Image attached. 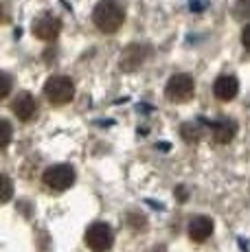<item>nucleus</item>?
Instances as JSON below:
<instances>
[{"label": "nucleus", "mask_w": 250, "mask_h": 252, "mask_svg": "<svg viewBox=\"0 0 250 252\" xmlns=\"http://www.w3.org/2000/svg\"><path fill=\"white\" fill-rule=\"evenodd\" d=\"M211 134H213L215 143L226 145L235 138V134H237V123L230 119H218L213 125H211Z\"/></svg>", "instance_id": "1a4fd4ad"}, {"label": "nucleus", "mask_w": 250, "mask_h": 252, "mask_svg": "<svg viewBox=\"0 0 250 252\" xmlns=\"http://www.w3.org/2000/svg\"><path fill=\"white\" fill-rule=\"evenodd\" d=\"M60 29H62L60 18L46 13V16H40L35 22H33V35L44 40V42H49V40H55V37L60 35Z\"/></svg>", "instance_id": "423d86ee"}, {"label": "nucleus", "mask_w": 250, "mask_h": 252, "mask_svg": "<svg viewBox=\"0 0 250 252\" xmlns=\"http://www.w3.org/2000/svg\"><path fill=\"white\" fill-rule=\"evenodd\" d=\"M2 81H4V90H2V96L9 94V88H11V79H9V75H2Z\"/></svg>", "instance_id": "dca6fc26"}, {"label": "nucleus", "mask_w": 250, "mask_h": 252, "mask_svg": "<svg viewBox=\"0 0 250 252\" xmlns=\"http://www.w3.org/2000/svg\"><path fill=\"white\" fill-rule=\"evenodd\" d=\"M2 127H4V138H2V149H7V145H9V138H11V125H9V121H2Z\"/></svg>", "instance_id": "ddd939ff"}, {"label": "nucleus", "mask_w": 250, "mask_h": 252, "mask_svg": "<svg viewBox=\"0 0 250 252\" xmlns=\"http://www.w3.org/2000/svg\"><path fill=\"white\" fill-rule=\"evenodd\" d=\"M93 20H94V24H97L99 31L114 33V31L121 29V24L125 20V11L117 0H101L97 7H94Z\"/></svg>", "instance_id": "f257e3e1"}, {"label": "nucleus", "mask_w": 250, "mask_h": 252, "mask_svg": "<svg viewBox=\"0 0 250 252\" xmlns=\"http://www.w3.org/2000/svg\"><path fill=\"white\" fill-rule=\"evenodd\" d=\"M44 94H46V99H49V103H53V105L68 103V101L75 96L73 79H70V77H64V75L51 77V79L44 84Z\"/></svg>", "instance_id": "f03ea898"}, {"label": "nucleus", "mask_w": 250, "mask_h": 252, "mask_svg": "<svg viewBox=\"0 0 250 252\" xmlns=\"http://www.w3.org/2000/svg\"><path fill=\"white\" fill-rule=\"evenodd\" d=\"M75 182V169L70 164H53L44 171V184L53 191H66Z\"/></svg>", "instance_id": "39448f33"}, {"label": "nucleus", "mask_w": 250, "mask_h": 252, "mask_svg": "<svg viewBox=\"0 0 250 252\" xmlns=\"http://www.w3.org/2000/svg\"><path fill=\"white\" fill-rule=\"evenodd\" d=\"M242 44L246 46V51H250V24H246L242 31Z\"/></svg>", "instance_id": "2eb2a0df"}, {"label": "nucleus", "mask_w": 250, "mask_h": 252, "mask_svg": "<svg viewBox=\"0 0 250 252\" xmlns=\"http://www.w3.org/2000/svg\"><path fill=\"white\" fill-rule=\"evenodd\" d=\"M114 244L112 228L103 221H94L88 230H86V246L93 252H108Z\"/></svg>", "instance_id": "7ed1b4c3"}, {"label": "nucleus", "mask_w": 250, "mask_h": 252, "mask_svg": "<svg viewBox=\"0 0 250 252\" xmlns=\"http://www.w3.org/2000/svg\"><path fill=\"white\" fill-rule=\"evenodd\" d=\"M11 110L20 121H31L33 116L37 114V103L29 92H20V94L16 96V101L11 103Z\"/></svg>", "instance_id": "0eeeda50"}, {"label": "nucleus", "mask_w": 250, "mask_h": 252, "mask_svg": "<svg viewBox=\"0 0 250 252\" xmlns=\"http://www.w3.org/2000/svg\"><path fill=\"white\" fill-rule=\"evenodd\" d=\"M150 252H167L165 248H154V250H150Z\"/></svg>", "instance_id": "f3484780"}, {"label": "nucleus", "mask_w": 250, "mask_h": 252, "mask_svg": "<svg viewBox=\"0 0 250 252\" xmlns=\"http://www.w3.org/2000/svg\"><path fill=\"white\" fill-rule=\"evenodd\" d=\"M213 92L219 101H233L239 92V81L235 79L233 75H222V77H218V81H215Z\"/></svg>", "instance_id": "6e6552de"}, {"label": "nucleus", "mask_w": 250, "mask_h": 252, "mask_svg": "<svg viewBox=\"0 0 250 252\" xmlns=\"http://www.w3.org/2000/svg\"><path fill=\"white\" fill-rule=\"evenodd\" d=\"M167 99L174 101V103H185V101H189L191 96H193L195 92V81L193 77L189 75H174L169 79V84H167Z\"/></svg>", "instance_id": "20e7f679"}, {"label": "nucleus", "mask_w": 250, "mask_h": 252, "mask_svg": "<svg viewBox=\"0 0 250 252\" xmlns=\"http://www.w3.org/2000/svg\"><path fill=\"white\" fill-rule=\"evenodd\" d=\"M211 232H213V220H211V217L198 215V217H193V220H191V224H189V237L193 241L209 239Z\"/></svg>", "instance_id": "9b49d317"}, {"label": "nucleus", "mask_w": 250, "mask_h": 252, "mask_svg": "<svg viewBox=\"0 0 250 252\" xmlns=\"http://www.w3.org/2000/svg\"><path fill=\"white\" fill-rule=\"evenodd\" d=\"M2 182H4V193H2V202H9V197H11V180H9L7 176L2 178Z\"/></svg>", "instance_id": "4468645a"}, {"label": "nucleus", "mask_w": 250, "mask_h": 252, "mask_svg": "<svg viewBox=\"0 0 250 252\" xmlns=\"http://www.w3.org/2000/svg\"><path fill=\"white\" fill-rule=\"evenodd\" d=\"M235 16H237V18H248L250 16V0H237Z\"/></svg>", "instance_id": "f8f14e48"}, {"label": "nucleus", "mask_w": 250, "mask_h": 252, "mask_svg": "<svg viewBox=\"0 0 250 252\" xmlns=\"http://www.w3.org/2000/svg\"><path fill=\"white\" fill-rule=\"evenodd\" d=\"M147 57V48L141 46V44H132L125 48V53L121 55V68L123 70H134L145 62Z\"/></svg>", "instance_id": "9d476101"}]
</instances>
